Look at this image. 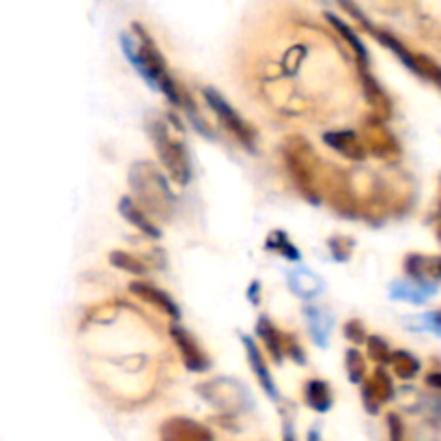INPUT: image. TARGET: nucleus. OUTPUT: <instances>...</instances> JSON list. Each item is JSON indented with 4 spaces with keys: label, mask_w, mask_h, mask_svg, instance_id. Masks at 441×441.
Segmentation results:
<instances>
[{
    "label": "nucleus",
    "mask_w": 441,
    "mask_h": 441,
    "mask_svg": "<svg viewBox=\"0 0 441 441\" xmlns=\"http://www.w3.org/2000/svg\"><path fill=\"white\" fill-rule=\"evenodd\" d=\"M134 31L138 35V41H134L129 35L121 37V43H123V50H125L127 58L142 73V78L149 82L151 89H158L160 93H164L168 97V102L175 104V106L183 104V97H181V93L177 91V87L170 78L166 60L160 54L158 45L151 41V37L146 35V31L142 26H134Z\"/></svg>",
    "instance_id": "1"
},
{
    "label": "nucleus",
    "mask_w": 441,
    "mask_h": 441,
    "mask_svg": "<svg viewBox=\"0 0 441 441\" xmlns=\"http://www.w3.org/2000/svg\"><path fill=\"white\" fill-rule=\"evenodd\" d=\"M129 190L131 198L149 213L151 217H158L162 222L170 219L175 211V194L170 190L168 179L153 162H134L129 168Z\"/></svg>",
    "instance_id": "2"
},
{
    "label": "nucleus",
    "mask_w": 441,
    "mask_h": 441,
    "mask_svg": "<svg viewBox=\"0 0 441 441\" xmlns=\"http://www.w3.org/2000/svg\"><path fill=\"white\" fill-rule=\"evenodd\" d=\"M144 127H146V134H149V138L156 146L162 166L168 170L173 181L179 185H187L192 179V166H190L185 142L179 138V134H175L170 129L166 119H162L156 112L146 114Z\"/></svg>",
    "instance_id": "3"
},
{
    "label": "nucleus",
    "mask_w": 441,
    "mask_h": 441,
    "mask_svg": "<svg viewBox=\"0 0 441 441\" xmlns=\"http://www.w3.org/2000/svg\"><path fill=\"white\" fill-rule=\"evenodd\" d=\"M282 156H284L286 168H288L293 181H295L298 190L310 202L317 205L321 200L319 198V187H317L321 162H319L315 146L302 136H288L282 142Z\"/></svg>",
    "instance_id": "4"
},
{
    "label": "nucleus",
    "mask_w": 441,
    "mask_h": 441,
    "mask_svg": "<svg viewBox=\"0 0 441 441\" xmlns=\"http://www.w3.org/2000/svg\"><path fill=\"white\" fill-rule=\"evenodd\" d=\"M202 97L207 99V104L211 106V110L219 116V121L224 123V127L244 144V146H248L250 151H254V138H256V134H254V129L241 119V114L219 95L215 89H211V87H205L202 89Z\"/></svg>",
    "instance_id": "5"
},
{
    "label": "nucleus",
    "mask_w": 441,
    "mask_h": 441,
    "mask_svg": "<svg viewBox=\"0 0 441 441\" xmlns=\"http://www.w3.org/2000/svg\"><path fill=\"white\" fill-rule=\"evenodd\" d=\"M364 144L366 149L373 151V156L381 160H394L398 156V142L394 140L392 131L383 125V119L373 116L364 123Z\"/></svg>",
    "instance_id": "6"
},
{
    "label": "nucleus",
    "mask_w": 441,
    "mask_h": 441,
    "mask_svg": "<svg viewBox=\"0 0 441 441\" xmlns=\"http://www.w3.org/2000/svg\"><path fill=\"white\" fill-rule=\"evenodd\" d=\"M170 336H173V342L183 359V366L192 373H205L209 369V357L207 353L200 349V344L196 342V338L179 323L170 325Z\"/></svg>",
    "instance_id": "7"
},
{
    "label": "nucleus",
    "mask_w": 441,
    "mask_h": 441,
    "mask_svg": "<svg viewBox=\"0 0 441 441\" xmlns=\"http://www.w3.org/2000/svg\"><path fill=\"white\" fill-rule=\"evenodd\" d=\"M394 398V383L392 377L383 371L377 369L369 379L361 383V403L369 413H379V409Z\"/></svg>",
    "instance_id": "8"
},
{
    "label": "nucleus",
    "mask_w": 441,
    "mask_h": 441,
    "mask_svg": "<svg viewBox=\"0 0 441 441\" xmlns=\"http://www.w3.org/2000/svg\"><path fill=\"white\" fill-rule=\"evenodd\" d=\"M160 439L162 441H213V432L205 424L192 418L175 415L162 424Z\"/></svg>",
    "instance_id": "9"
},
{
    "label": "nucleus",
    "mask_w": 441,
    "mask_h": 441,
    "mask_svg": "<svg viewBox=\"0 0 441 441\" xmlns=\"http://www.w3.org/2000/svg\"><path fill=\"white\" fill-rule=\"evenodd\" d=\"M129 290L131 295L140 298L142 302L151 304L153 308L162 310L164 315L173 317V319H179V308H177V302L168 295L166 290H162L160 286L156 284H149V282H142V280H134L129 284Z\"/></svg>",
    "instance_id": "10"
},
{
    "label": "nucleus",
    "mask_w": 441,
    "mask_h": 441,
    "mask_svg": "<svg viewBox=\"0 0 441 441\" xmlns=\"http://www.w3.org/2000/svg\"><path fill=\"white\" fill-rule=\"evenodd\" d=\"M119 213L127 219V222L134 229H138L142 235L151 237V239H160L162 237V231L153 222V217L146 213L131 196H121V200H119Z\"/></svg>",
    "instance_id": "11"
},
{
    "label": "nucleus",
    "mask_w": 441,
    "mask_h": 441,
    "mask_svg": "<svg viewBox=\"0 0 441 441\" xmlns=\"http://www.w3.org/2000/svg\"><path fill=\"white\" fill-rule=\"evenodd\" d=\"M323 142L351 162H361L369 153L361 136H357L355 131H327L323 136Z\"/></svg>",
    "instance_id": "12"
},
{
    "label": "nucleus",
    "mask_w": 441,
    "mask_h": 441,
    "mask_svg": "<svg viewBox=\"0 0 441 441\" xmlns=\"http://www.w3.org/2000/svg\"><path fill=\"white\" fill-rule=\"evenodd\" d=\"M241 340H244V347H246V353H248V359H250V366H252V371H254L256 379L261 381V386H263V390L267 392V396H269L271 401H278V398H280L278 388H276V383H273V379H271V373H269V369H267V364H265L261 351H258V344H256L250 336H246V334L241 336Z\"/></svg>",
    "instance_id": "13"
},
{
    "label": "nucleus",
    "mask_w": 441,
    "mask_h": 441,
    "mask_svg": "<svg viewBox=\"0 0 441 441\" xmlns=\"http://www.w3.org/2000/svg\"><path fill=\"white\" fill-rule=\"evenodd\" d=\"M405 273L413 280L435 282L441 280V256L409 254L405 258Z\"/></svg>",
    "instance_id": "14"
},
{
    "label": "nucleus",
    "mask_w": 441,
    "mask_h": 441,
    "mask_svg": "<svg viewBox=\"0 0 441 441\" xmlns=\"http://www.w3.org/2000/svg\"><path fill=\"white\" fill-rule=\"evenodd\" d=\"M432 293H435V282H422V280L407 278V280H396L392 284L390 298L392 300H405V302H411V304H422L426 298L432 295Z\"/></svg>",
    "instance_id": "15"
},
{
    "label": "nucleus",
    "mask_w": 441,
    "mask_h": 441,
    "mask_svg": "<svg viewBox=\"0 0 441 441\" xmlns=\"http://www.w3.org/2000/svg\"><path fill=\"white\" fill-rule=\"evenodd\" d=\"M361 89H364V95H366V99H369L371 108L375 110V114L379 119L386 121L392 116V102H390L388 93L379 87V82L371 76V73L366 71V67L361 71Z\"/></svg>",
    "instance_id": "16"
},
{
    "label": "nucleus",
    "mask_w": 441,
    "mask_h": 441,
    "mask_svg": "<svg viewBox=\"0 0 441 441\" xmlns=\"http://www.w3.org/2000/svg\"><path fill=\"white\" fill-rule=\"evenodd\" d=\"M256 336L265 342V347H267V351L271 353V357L278 359V361H282V357H284V349H286V336L280 334V332L276 330V325H273L267 317H261V319L256 321Z\"/></svg>",
    "instance_id": "17"
},
{
    "label": "nucleus",
    "mask_w": 441,
    "mask_h": 441,
    "mask_svg": "<svg viewBox=\"0 0 441 441\" xmlns=\"http://www.w3.org/2000/svg\"><path fill=\"white\" fill-rule=\"evenodd\" d=\"M288 282H290V288L295 290L300 298H304V300L319 295L321 286H323V282L315 276V271H308V269L290 271L288 273Z\"/></svg>",
    "instance_id": "18"
},
{
    "label": "nucleus",
    "mask_w": 441,
    "mask_h": 441,
    "mask_svg": "<svg viewBox=\"0 0 441 441\" xmlns=\"http://www.w3.org/2000/svg\"><path fill=\"white\" fill-rule=\"evenodd\" d=\"M304 398H306V405L319 413H325L332 407V390L325 381H319V379H312L306 383Z\"/></svg>",
    "instance_id": "19"
},
{
    "label": "nucleus",
    "mask_w": 441,
    "mask_h": 441,
    "mask_svg": "<svg viewBox=\"0 0 441 441\" xmlns=\"http://www.w3.org/2000/svg\"><path fill=\"white\" fill-rule=\"evenodd\" d=\"M390 364H392L394 375L398 379H403V381H409V379H413L420 373V359L413 353L403 351V349L392 353V361Z\"/></svg>",
    "instance_id": "20"
},
{
    "label": "nucleus",
    "mask_w": 441,
    "mask_h": 441,
    "mask_svg": "<svg viewBox=\"0 0 441 441\" xmlns=\"http://www.w3.org/2000/svg\"><path fill=\"white\" fill-rule=\"evenodd\" d=\"M377 39L383 43V45H388L403 62H405V67L409 69V71H413L415 76H420L422 78V65H420V56H413L398 39H394V37H390L388 33H377Z\"/></svg>",
    "instance_id": "21"
},
{
    "label": "nucleus",
    "mask_w": 441,
    "mask_h": 441,
    "mask_svg": "<svg viewBox=\"0 0 441 441\" xmlns=\"http://www.w3.org/2000/svg\"><path fill=\"white\" fill-rule=\"evenodd\" d=\"M108 261H110L112 267H116L121 271H127L131 276H144L146 271H149V267H146V263L142 258H138V256H134L129 252H123V250L110 252Z\"/></svg>",
    "instance_id": "22"
},
{
    "label": "nucleus",
    "mask_w": 441,
    "mask_h": 441,
    "mask_svg": "<svg viewBox=\"0 0 441 441\" xmlns=\"http://www.w3.org/2000/svg\"><path fill=\"white\" fill-rule=\"evenodd\" d=\"M327 20H330V22L334 24V28H336V31H338V33L347 39V43H349V45L353 48V52L359 56V60H361L364 65H369V52H366V45L359 41V37H357V35H355V33H353V31H351V28L342 22V20H338L336 16L327 13Z\"/></svg>",
    "instance_id": "23"
},
{
    "label": "nucleus",
    "mask_w": 441,
    "mask_h": 441,
    "mask_svg": "<svg viewBox=\"0 0 441 441\" xmlns=\"http://www.w3.org/2000/svg\"><path fill=\"white\" fill-rule=\"evenodd\" d=\"M344 369H347V375L353 383H364L366 381V377H364V373H366L364 357L357 349H349L344 353Z\"/></svg>",
    "instance_id": "24"
},
{
    "label": "nucleus",
    "mask_w": 441,
    "mask_h": 441,
    "mask_svg": "<svg viewBox=\"0 0 441 441\" xmlns=\"http://www.w3.org/2000/svg\"><path fill=\"white\" fill-rule=\"evenodd\" d=\"M267 248H269V250H276L278 254H282V256L288 258V261H298V258H300L298 248L293 246V244L288 241V237H286L284 233H280V231H276V233L269 235V239H267Z\"/></svg>",
    "instance_id": "25"
},
{
    "label": "nucleus",
    "mask_w": 441,
    "mask_h": 441,
    "mask_svg": "<svg viewBox=\"0 0 441 441\" xmlns=\"http://www.w3.org/2000/svg\"><path fill=\"white\" fill-rule=\"evenodd\" d=\"M366 351H369V357L377 364L392 361V351L381 336H369V340H366Z\"/></svg>",
    "instance_id": "26"
},
{
    "label": "nucleus",
    "mask_w": 441,
    "mask_h": 441,
    "mask_svg": "<svg viewBox=\"0 0 441 441\" xmlns=\"http://www.w3.org/2000/svg\"><path fill=\"white\" fill-rule=\"evenodd\" d=\"M420 65H422V78L430 80L432 85H437L441 89V67L430 60L428 56H420Z\"/></svg>",
    "instance_id": "27"
},
{
    "label": "nucleus",
    "mask_w": 441,
    "mask_h": 441,
    "mask_svg": "<svg viewBox=\"0 0 441 441\" xmlns=\"http://www.w3.org/2000/svg\"><path fill=\"white\" fill-rule=\"evenodd\" d=\"M344 336H347V340L353 342V344H361V342L369 340V336H366V332H364L361 321H355V319L349 321V323H344Z\"/></svg>",
    "instance_id": "28"
},
{
    "label": "nucleus",
    "mask_w": 441,
    "mask_h": 441,
    "mask_svg": "<svg viewBox=\"0 0 441 441\" xmlns=\"http://www.w3.org/2000/svg\"><path fill=\"white\" fill-rule=\"evenodd\" d=\"M388 426H390V441H403V422L396 413H388Z\"/></svg>",
    "instance_id": "29"
},
{
    "label": "nucleus",
    "mask_w": 441,
    "mask_h": 441,
    "mask_svg": "<svg viewBox=\"0 0 441 441\" xmlns=\"http://www.w3.org/2000/svg\"><path fill=\"white\" fill-rule=\"evenodd\" d=\"M426 321L430 323L428 327H430L432 332H437V334L441 336V310H437V312H430V315H426Z\"/></svg>",
    "instance_id": "30"
},
{
    "label": "nucleus",
    "mask_w": 441,
    "mask_h": 441,
    "mask_svg": "<svg viewBox=\"0 0 441 441\" xmlns=\"http://www.w3.org/2000/svg\"><path fill=\"white\" fill-rule=\"evenodd\" d=\"M426 386L441 390V373H430V375L426 377Z\"/></svg>",
    "instance_id": "31"
},
{
    "label": "nucleus",
    "mask_w": 441,
    "mask_h": 441,
    "mask_svg": "<svg viewBox=\"0 0 441 441\" xmlns=\"http://www.w3.org/2000/svg\"><path fill=\"white\" fill-rule=\"evenodd\" d=\"M282 441H298L295 439V432H293V428H290L288 422H284V439Z\"/></svg>",
    "instance_id": "32"
},
{
    "label": "nucleus",
    "mask_w": 441,
    "mask_h": 441,
    "mask_svg": "<svg viewBox=\"0 0 441 441\" xmlns=\"http://www.w3.org/2000/svg\"><path fill=\"white\" fill-rule=\"evenodd\" d=\"M308 441H321V437H319V430H317V428H312V430L308 432Z\"/></svg>",
    "instance_id": "33"
},
{
    "label": "nucleus",
    "mask_w": 441,
    "mask_h": 441,
    "mask_svg": "<svg viewBox=\"0 0 441 441\" xmlns=\"http://www.w3.org/2000/svg\"><path fill=\"white\" fill-rule=\"evenodd\" d=\"M437 237L441 239V224H439V229H437Z\"/></svg>",
    "instance_id": "34"
},
{
    "label": "nucleus",
    "mask_w": 441,
    "mask_h": 441,
    "mask_svg": "<svg viewBox=\"0 0 441 441\" xmlns=\"http://www.w3.org/2000/svg\"><path fill=\"white\" fill-rule=\"evenodd\" d=\"M439 215H441V207H439Z\"/></svg>",
    "instance_id": "35"
}]
</instances>
